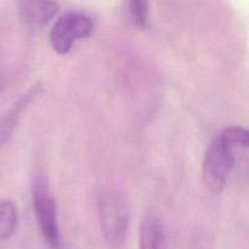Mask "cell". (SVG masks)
<instances>
[{"label":"cell","mask_w":249,"mask_h":249,"mask_svg":"<svg viewBox=\"0 0 249 249\" xmlns=\"http://www.w3.org/2000/svg\"><path fill=\"white\" fill-rule=\"evenodd\" d=\"M32 203L36 224L44 240L51 249H58L60 229L57 223V208L46 178H44L43 174H36L32 182Z\"/></svg>","instance_id":"3"},{"label":"cell","mask_w":249,"mask_h":249,"mask_svg":"<svg viewBox=\"0 0 249 249\" xmlns=\"http://www.w3.org/2000/svg\"><path fill=\"white\" fill-rule=\"evenodd\" d=\"M58 4L53 1H21L18 4L19 18L28 29H39L49 23L57 14Z\"/></svg>","instance_id":"6"},{"label":"cell","mask_w":249,"mask_h":249,"mask_svg":"<svg viewBox=\"0 0 249 249\" xmlns=\"http://www.w3.org/2000/svg\"><path fill=\"white\" fill-rule=\"evenodd\" d=\"M18 224V213L14 202L0 201V241H6L15 235Z\"/></svg>","instance_id":"8"},{"label":"cell","mask_w":249,"mask_h":249,"mask_svg":"<svg viewBox=\"0 0 249 249\" xmlns=\"http://www.w3.org/2000/svg\"><path fill=\"white\" fill-rule=\"evenodd\" d=\"M249 146L248 130L233 125L224 129L209 145L203 160L202 177L207 190L220 195L238 163L245 160Z\"/></svg>","instance_id":"1"},{"label":"cell","mask_w":249,"mask_h":249,"mask_svg":"<svg viewBox=\"0 0 249 249\" xmlns=\"http://www.w3.org/2000/svg\"><path fill=\"white\" fill-rule=\"evenodd\" d=\"M139 249H168L164 226L155 212L146 213L141 220Z\"/></svg>","instance_id":"7"},{"label":"cell","mask_w":249,"mask_h":249,"mask_svg":"<svg viewBox=\"0 0 249 249\" xmlns=\"http://www.w3.org/2000/svg\"><path fill=\"white\" fill-rule=\"evenodd\" d=\"M192 249H209V248L208 246H207V242L204 241V238H199V240L195 243Z\"/></svg>","instance_id":"10"},{"label":"cell","mask_w":249,"mask_h":249,"mask_svg":"<svg viewBox=\"0 0 249 249\" xmlns=\"http://www.w3.org/2000/svg\"><path fill=\"white\" fill-rule=\"evenodd\" d=\"M100 230L111 248L124 245L129 230V208L125 198L114 190H105L97 197Z\"/></svg>","instance_id":"2"},{"label":"cell","mask_w":249,"mask_h":249,"mask_svg":"<svg viewBox=\"0 0 249 249\" xmlns=\"http://www.w3.org/2000/svg\"><path fill=\"white\" fill-rule=\"evenodd\" d=\"M125 6L131 23L141 31L147 28L150 19V4L145 0H129Z\"/></svg>","instance_id":"9"},{"label":"cell","mask_w":249,"mask_h":249,"mask_svg":"<svg viewBox=\"0 0 249 249\" xmlns=\"http://www.w3.org/2000/svg\"><path fill=\"white\" fill-rule=\"evenodd\" d=\"M41 83L36 82L29 88L27 91H24L16 101L12 104V106L0 117V146L5 145L10 140L11 135L14 134L22 113L28 108L34 99L41 91Z\"/></svg>","instance_id":"5"},{"label":"cell","mask_w":249,"mask_h":249,"mask_svg":"<svg viewBox=\"0 0 249 249\" xmlns=\"http://www.w3.org/2000/svg\"><path fill=\"white\" fill-rule=\"evenodd\" d=\"M94 31V21L88 14L70 10L61 15L49 33L51 48L58 55H66L77 41L87 38Z\"/></svg>","instance_id":"4"}]
</instances>
